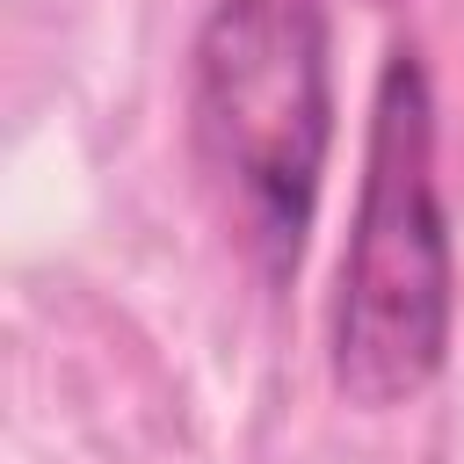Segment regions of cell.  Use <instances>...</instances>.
I'll return each instance as SVG.
<instances>
[{"label":"cell","mask_w":464,"mask_h":464,"mask_svg":"<svg viewBox=\"0 0 464 464\" xmlns=\"http://www.w3.org/2000/svg\"><path fill=\"white\" fill-rule=\"evenodd\" d=\"M377 7H384V0H377Z\"/></svg>","instance_id":"3957f363"},{"label":"cell","mask_w":464,"mask_h":464,"mask_svg":"<svg viewBox=\"0 0 464 464\" xmlns=\"http://www.w3.org/2000/svg\"><path fill=\"white\" fill-rule=\"evenodd\" d=\"M188 138L261 276H297L334 145L326 7L218 0L188 58Z\"/></svg>","instance_id":"7a4b0ae2"},{"label":"cell","mask_w":464,"mask_h":464,"mask_svg":"<svg viewBox=\"0 0 464 464\" xmlns=\"http://www.w3.org/2000/svg\"><path fill=\"white\" fill-rule=\"evenodd\" d=\"M457 319V254L435 181V94L413 44H392L370 94L355 232L334 297V392L392 413L442 377Z\"/></svg>","instance_id":"6da1fadb"}]
</instances>
